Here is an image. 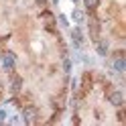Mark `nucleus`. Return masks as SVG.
I'll return each mask as SVG.
<instances>
[{
    "label": "nucleus",
    "mask_w": 126,
    "mask_h": 126,
    "mask_svg": "<svg viewBox=\"0 0 126 126\" xmlns=\"http://www.w3.org/2000/svg\"><path fill=\"white\" fill-rule=\"evenodd\" d=\"M59 22H61L63 27H67V18H65V16H59Z\"/></svg>",
    "instance_id": "4468645a"
},
{
    "label": "nucleus",
    "mask_w": 126,
    "mask_h": 126,
    "mask_svg": "<svg viewBox=\"0 0 126 126\" xmlns=\"http://www.w3.org/2000/svg\"><path fill=\"white\" fill-rule=\"evenodd\" d=\"M20 90H22V77L20 75H12L10 77V94L16 96V94H20Z\"/></svg>",
    "instance_id": "20e7f679"
},
{
    "label": "nucleus",
    "mask_w": 126,
    "mask_h": 126,
    "mask_svg": "<svg viewBox=\"0 0 126 126\" xmlns=\"http://www.w3.org/2000/svg\"><path fill=\"white\" fill-rule=\"evenodd\" d=\"M108 100H110V104H112V106H118V108H120V106H122V102H124V96H122V92H120V90H114V92H110Z\"/></svg>",
    "instance_id": "39448f33"
},
{
    "label": "nucleus",
    "mask_w": 126,
    "mask_h": 126,
    "mask_svg": "<svg viewBox=\"0 0 126 126\" xmlns=\"http://www.w3.org/2000/svg\"><path fill=\"white\" fill-rule=\"evenodd\" d=\"M22 120H25L27 124L37 122V108L35 106H27L25 110H22Z\"/></svg>",
    "instance_id": "7ed1b4c3"
},
{
    "label": "nucleus",
    "mask_w": 126,
    "mask_h": 126,
    "mask_svg": "<svg viewBox=\"0 0 126 126\" xmlns=\"http://www.w3.org/2000/svg\"><path fill=\"white\" fill-rule=\"evenodd\" d=\"M83 4H85V8H88V10L92 12V10H96V8H98L100 0H83Z\"/></svg>",
    "instance_id": "9d476101"
},
{
    "label": "nucleus",
    "mask_w": 126,
    "mask_h": 126,
    "mask_svg": "<svg viewBox=\"0 0 126 126\" xmlns=\"http://www.w3.org/2000/svg\"><path fill=\"white\" fill-rule=\"evenodd\" d=\"M96 49H98V53L102 55V57H106V55H108V43L98 39V41H96Z\"/></svg>",
    "instance_id": "1a4fd4ad"
},
{
    "label": "nucleus",
    "mask_w": 126,
    "mask_h": 126,
    "mask_svg": "<svg viewBox=\"0 0 126 126\" xmlns=\"http://www.w3.org/2000/svg\"><path fill=\"white\" fill-rule=\"evenodd\" d=\"M90 35H92L94 41H98V39H100V22H98L96 18L90 20Z\"/></svg>",
    "instance_id": "423d86ee"
},
{
    "label": "nucleus",
    "mask_w": 126,
    "mask_h": 126,
    "mask_svg": "<svg viewBox=\"0 0 126 126\" xmlns=\"http://www.w3.org/2000/svg\"><path fill=\"white\" fill-rule=\"evenodd\" d=\"M71 16H73V20H75V22H81V20H83V12H81V10H73Z\"/></svg>",
    "instance_id": "9b49d317"
},
{
    "label": "nucleus",
    "mask_w": 126,
    "mask_h": 126,
    "mask_svg": "<svg viewBox=\"0 0 126 126\" xmlns=\"http://www.w3.org/2000/svg\"><path fill=\"white\" fill-rule=\"evenodd\" d=\"M73 2H77V0H73Z\"/></svg>",
    "instance_id": "dca6fc26"
},
{
    "label": "nucleus",
    "mask_w": 126,
    "mask_h": 126,
    "mask_svg": "<svg viewBox=\"0 0 126 126\" xmlns=\"http://www.w3.org/2000/svg\"><path fill=\"white\" fill-rule=\"evenodd\" d=\"M63 69H65V73H69V71H71V61H69L67 57L63 59Z\"/></svg>",
    "instance_id": "f8f14e48"
},
{
    "label": "nucleus",
    "mask_w": 126,
    "mask_h": 126,
    "mask_svg": "<svg viewBox=\"0 0 126 126\" xmlns=\"http://www.w3.org/2000/svg\"><path fill=\"white\" fill-rule=\"evenodd\" d=\"M41 18L45 22V29L49 31V33H55V16H53V14L49 10H43L41 12Z\"/></svg>",
    "instance_id": "f03ea898"
},
{
    "label": "nucleus",
    "mask_w": 126,
    "mask_h": 126,
    "mask_svg": "<svg viewBox=\"0 0 126 126\" xmlns=\"http://www.w3.org/2000/svg\"><path fill=\"white\" fill-rule=\"evenodd\" d=\"M35 2L41 6V8H45V6H47V0H35Z\"/></svg>",
    "instance_id": "ddd939ff"
},
{
    "label": "nucleus",
    "mask_w": 126,
    "mask_h": 126,
    "mask_svg": "<svg viewBox=\"0 0 126 126\" xmlns=\"http://www.w3.org/2000/svg\"><path fill=\"white\" fill-rule=\"evenodd\" d=\"M114 69L118 73H122L124 69H126V61H124V57H122V53H118L116 57H114Z\"/></svg>",
    "instance_id": "6e6552de"
},
{
    "label": "nucleus",
    "mask_w": 126,
    "mask_h": 126,
    "mask_svg": "<svg viewBox=\"0 0 126 126\" xmlns=\"http://www.w3.org/2000/svg\"><path fill=\"white\" fill-rule=\"evenodd\" d=\"M2 65H4V69L12 71V69H14V65H16V55H14V53H10V51L2 53Z\"/></svg>",
    "instance_id": "f257e3e1"
},
{
    "label": "nucleus",
    "mask_w": 126,
    "mask_h": 126,
    "mask_svg": "<svg viewBox=\"0 0 126 126\" xmlns=\"http://www.w3.org/2000/svg\"><path fill=\"white\" fill-rule=\"evenodd\" d=\"M0 120H6V110H0Z\"/></svg>",
    "instance_id": "2eb2a0df"
},
{
    "label": "nucleus",
    "mask_w": 126,
    "mask_h": 126,
    "mask_svg": "<svg viewBox=\"0 0 126 126\" xmlns=\"http://www.w3.org/2000/svg\"><path fill=\"white\" fill-rule=\"evenodd\" d=\"M71 41H73L75 47H81V45H83V35H81V29H79V27L71 31Z\"/></svg>",
    "instance_id": "0eeeda50"
}]
</instances>
